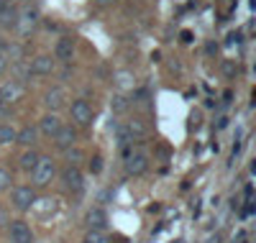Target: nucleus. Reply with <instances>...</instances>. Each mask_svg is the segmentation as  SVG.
<instances>
[{
	"label": "nucleus",
	"instance_id": "nucleus-30",
	"mask_svg": "<svg viewBox=\"0 0 256 243\" xmlns=\"http://www.w3.org/2000/svg\"><path fill=\"white\" fill-rule=\"evenodd\" d=\"M6 108H8V102L3 100V95H0V113H3V110H6Z\"/></svg>",
	"mask_w": 256,
	"mask_h": 243
},
{
	"label": "nucleus",
	"instance_id": "nucleus-27",
	"mask_svg": "<svg viewBox=\"0 0 256 243\" xmlns=\"http://www.w3.org/2000/svg\"><path fill=\"white\" fill-rule=\"evenodd\" d=\"M8 54H6V46H3V44H0V74H3L6 70H8Z\"/></svg>",
	"mask_w": 256,
	"mask_h": 243
},
{
	"label": "nucleus",
	"instance_id": "nucleus-32",
	"mask_svg": "<svg viewBox=\"0 0 256 243\" xmlns=\"http://www.w3.org/2000/svg\"><path fill=\"white\" fill-rule=\"evenodd\" d=\"M3 6H6V0H0V8H3Z\"/></svg>",
	"mask_w": 256,
	"mask_h": 243
},
{
	"label": "nucleus",
	"instance_id": "nucleus-15",
	"mask_svg": "<svg viewBox=\"0 0 256 243\" xmlns=\"http://www.w3.org/2000/svg\"><path fill=\"white\" fill-rule=\"evenodd\" d=\"M31 210L38 215V218H46V215H54L56 212V200H52V197H41V200H34Z\"/></svg>",
	"mask_w": 256,
	"mask_h": 243
},
{
	"label": "nucleus",
	"instance_id": "nucleus-18",
	"mask_svg": "<svg viewBox=\"0 0 256 243\" xmlns=\"http://www.w3.org/2000/svg\"><path fill=\"white\" fill-rule=\"evenodd\" d=\"M38 156H41V154H36L34 148H28V151H24V154H20V169H24V172H34V166H36V162H38Z\"/></svg>",
	"mask_w": 256,
	"mask_h": 243
},
{
	"label": "nucleus",
	"instance_id": "nucleus-21",
	"mask_svg": "<svg viewBox=\"0 0 256 243\" xmlns=\"http://www.w3.org/2000/svg\"><path fill=\"white\" fill-rule=\"evenodd\" d=\"M16 134H18V130H16L13 126H6V123H0V146L16 144Z\"/></svg>",
	"mask_w": 256,
	"mask_h": 243
},
{
	"label": "nucleus",
	"instance_id": "nucleus-13",
	"mask_svg": "<svg viewBox=\"0 0 256 243\" xmlns=\"http://www.w3.org/2000/svg\"><path fill=\"white\" fill-rule=\"evenodd\" d=\"M16 20H18V8L6 0V6L0 8V28H6V31L16 28Z\"/></svg>",
	"mask_w": 256,
	"mask_h": 243
},
{
	"label": "nucleus",
	"instance_id": "nucleus-28",
	"mask_svg": "<svg viewBox=\"0 0 256 243\" xmlns=\"http://www.w3.org/2000/svg\"><path fill=\"white\" fill-rule=\"evenodd\" d=\"M8 223H10V220H8V210H3V208H0V230H3Z\"/></svg>",
	"mask_w": 256,
	"mask_h": 243
},
{
	"label": "nucleus",
	"instance_id": "nucleus-17",
	"mask_svg": "<svg viewBox=\"0 0 256 243\" xmlns=\"http://www.w3.org/2000/svg\"><path fill=\"white\" fill-rule=\"evenodd\" d=\"M13 80L16 82H20V84H24V82H28L31 77H34V72H31V67H28V64L24 62V59H18V62H13Z\"/></svg>",
	"mask_w": 256,
	"mask_h": 243
},
{
	"label": "nucleus",
	"instance_id": "nucleus-14",
	"mask_svg": "<svg viewBox=\"0 0 256 243\" xmlns=\"http://www.w3.org/2000/svg\"><path fill=\"white\" fill-rule=\"evenodd\" d=\"M88 228L90 230H105L108 228V215H105L102 208H92L88 212Z\"/></svg>",
	"mask_w": 256,
	"mask_h": 243
},
{
	"label": "nucleus",
	"instance_id": "nucleus-12",
	"mask_svg": "<svg viewBox=\"0 0 256 243\" xmlns=\"http://www.w3.org/2000/svg\"><path fill=\"white\" fill-rule=\"evenodd\" d=\"M59 128H62V120H59L56 113H46L44 118H41V123H38V130H41L46 138H54V134H56Z\"/></svg>",
	"mask_w": 256,
	"mask_h": 243
},
{
	"label": "nucleus",
	"instance_id": "nucleus-7",
	"mask_svg": "<svg viewBox=\"0 0 256 243\" xmlns=\"http://www.w3.org/2000/svg\"><path fill=\"white\" fill-rule=\"evenodd\" d=\"M74 59V38L70 36H62L54 46V62H62V64H70Z\"/></svg>",
	"mask_w": 256,
	"mask_h": 243
},
{
	"label": "nucleus",
	"instance_id": "nucleus-2",
	"mask_svg": "<svg viewBox=\"0 0 256 243\" xmlns=\"http://www.w3.org/2000/svg\"><path fill=\"white\" fill-rule=\"evenodd\" d=\"M62 184H64V190L72 192V194H82V190H84V176H82L80 166H72V164L64 166V169H62Z\"/></svg>",
	"mask_w": 256,
	"mask_h": 243
},
{
	"label": "nucleus",
	"instance_id": "nucleus-19",
	"mask_svg": "<svg viewBox=\"0 0 256 243\" xmlns=\"http://www.w3.org/2000/svg\"><path fill=\"white\" fill-rule=\"evenodd\" d=\"M126 130H128V136H131L134 141H138V138H144L146 136V126L141 123V120H128V126H126Z\"/></svg>",
	"mask_w": 256,
	"mask_h": 243
},
{
	"label": "nucleus",
	"instance_id": "nucleus-4",
	"mask_svg": "<svg viewBox=\"0 0 256 243\" xmlns=\"http://www.w3.org/2000/svg\"><path fill=\"white\" fill-rule=\"evenodd\" d=\"M38 10L36 8H26V10H18V20H16V31H18V36H28L34 28H36V24H38Z\"/></svg>",
	"mask_w": 256,
	"mask_h": 243
},
{
	"label": "nucleus",
	"instance_id": "nucleus-26",
	"mask_svg": "<svg viewBox=\"0 0 256 243\" xmlns=\"http://www.w3.org/2000/svg\"><path fill=\"white\" fill-rule=\"evenodd\" d=\"M100 169H102V156H100V154H95V156L90 159V172H92V174H98Z\"/></svg>",
	"mask_w": 256,
	"mask_h": 243
},
{
	"label": "nucleus",
	"instance_id": "nucleus-20",
	"mask_svg": "<svg viewBox=\"0 0 256 243\" xmlns=\"http://www.w3.org/2000/svg\"><path fill=\"white\" fill-rule=\"evenodd\" d=\"M16 144H24V146H34L36 144V130L28 126V128H24V130H18L16 134Z\"/></svg>",
	"mask_w": 256,
	"mask_h": 243
},
{
	"label": "nucleus",
	"instance_id": "nucleus-6",
	"mask_svg": "<svg viewBox=\"0 0 256 243\" xmlns=\"http://www.w3.org/2000/svg\"><path fill=\"white\" fill-rule=\"evenodd\" d=\"M34 200H36V192H34V187H16V190H13V197H10L13 208H16V210H20V212L31 210Z\"/></svg>",
	"mask_w": 256,
	"mask_h": 243
},
{
	"label": "nucleus",
	"instance_id": "nucleus-3",
	"mask_svg": "<svg viewBox=\"0 0 256 243\" xmlns=\"http://www.w3.org/2000/svg\"><path fill=\"white\" fill-rule=\"evenodd\" d=\"M8 240L10 243H34V230L26 220H10L8 223Z\"/></svg>",
	"mask_w": 256,
	"mask_h": 243
},
{
	"label": "nucleus",
	"instance_id": "nucleus-1",
	"mask_svg": "<svg viewBox=\"0 0 256 243\" xmlns=\"http://www.w3.org/2000/svg\"><path fill=\"white\" fill-rule=\"evenodd\" d=\"M56 174V162L52 156H38L34 172H31V180H34V187H46Z\"/></svg>",
	"mask_w": 256,
	"mask_h": 243
},
{
	"label": "nucleus",
	"instance_id": "nucleus-23",
	"mask_svg": "<svg viewBox=\"0 0 256 243\" xmlns=\"http://www.w3.org/2000/svg\"><path fill=\"white\" fill-rule=\"evenodd\" d=\"M10 184H13V176H10V172H8V169H3V166H0V192H6V190H10Z\"/></svg>",
	"mask_w": 256,
	"mask_h": 243
},
{
	"label": "nucleus",
	"instance_id": "nucleus-8",
	"mask_svg": "<svg viewBox=\"0 0 256 243\" xmlns=\"http://www.w3.org/2000/svg\"><path fill=\"white\" fill-rule=\"evenodd\" d=\"M126 169H128V174H134V176H141L146 169H148V156L144 151H131L126 156Z\"/></svg>",
	"mask_w": 256,
	"mask_h": 243
},
{
	"label": "nucleus",
	"instance_id": "nucleus-25",
	"mask_svg": "<svg viewBox=\"0 0 256 243\" xmlns=\"http://www.w3.org/2000/svg\"><path fill=\"white\" fill-rule=\"evenodd\" d=\"M110 108L116 110V113H123V110L128 108V100H126L123 95H116V98H113V102H110Z\"/></svg>",
	"mask_w": 256,
	"mask_h": 243
},
{
	"label": "nucleus",
	"instance_id": "nucleus-11",
	"mask_svg": "<svg viewBox=\"0 0 256 243\" xmlns=\"http://www.w3.org/2000/svg\"><path fill=\"white\" fill-rule=\"evenodd\" d=\"M0 95H3V100L10 105V102H16L20 95H24V84L16 82V80H8V82L0 84Z\"/></svg>",
	"mask_w": 256,
	"mask_h": 243
},
{
	"label": "nucleus",
	"instance_id": "nucleus-31",
	"mask_svg": "<svg viewBox=\"0 0 256 243\" xmlns=\"http://www.w3.org/2000/svg\"><path fill=\"white\" fill-rule=\"evenodd\" d=\"M100 6H108V3H116V0H98Z\"/></svg>",
	"mask_w": 256,
	"mask_h": 243
},
{
	"label": "nucleus",
	"instance_id": "nucleus-16",
	"mask_svg": "<svg viewBox=\"0 0 256 243\" xmlns=\"http://www.w3.org/2000/svg\"><path fill=\"white\" fill-rule=\"evenodd\" d=\"M64 100H67V92H64L62 87H52V90L46 92V98H44V102H46V108L52 110V113L64 105Z\"/></svg>",
	"mask_w": 256,
	"mask_h": 243
},
{
	"label": "nucleus",
	"instance_id": "nucleus-22",
	"mask_svg": "<svg viewBox=\"0 0 256 243\" xmlns=\"http://www.w3.org/2000/svg\"><path fill=\"white\" fill-rule=\"evenodd\" d=\"M84 243H110V240H108V233L105 230H88Z\"/></svg>",
	"mask_w": 256,
	"mask_h": 243
},
{
	"label": "nucleus",
	"instance_id": "nucleus-24",
	"mask_svg": "<svg viewBox=\"0 0 256 243\" xmlns=\"http://www.w3.org/2000/svg\"><path fill=\"white\" fill-rule=\"evenodd\" d=\"M64 154H67V162H70L72 166H77V164L82 162V151H80V148H74V146H72V148H67Z\"/></svg>",
	"mask_w": 256,
	"mask_h": 243
},
{
	"label": "nucleus",
	"instance_id": "nucleus-5",
	"mask_svg": "<svg viewBox=\"0 0 256 243\" xmlns=\"http://www.w3.org/2000/svg\"><path fill=\"white\" fill-rule=\"evenodd\" d=\"M70 113H72V120L77 126H90L92 123V105L88 100H82V98L70 105Z\"/></svg>",
	"mask_w": 256,
	"mask_h": 243
},
{
	"label": "nucleus",
	"instance_id": "nucleus-29",
	"mask_svg": "<svg viewBox=\"0 0 256 243\" xmlns=\"http://www.w3.org/2000/svg\"><path fill=\"white\" fill-rule=\"evenodd\" d=\"M128 80H131V77H128L126 72H120V74H118V82H120V84H128Z\"/></svg>",
	"mask_w": 256,
	"mask_h": 243
},
{
	"label": "nucleus",
	"instance_id": "nucleus-10",
	"mask_svg": "<svg viewBox=\"0 0 256 243\" xmlns=\"http://www.w3.org/2000/svg\"><path fill=\"white\" fill-rule=\"evenodd\" d=\"M28 67H31V72H34V74H41V77H44V74H52V72H54L56 62H54L49 54H38V56L28 64Z\"/></svg>",
	"mask_w": 256,
	"mask_h": 243
},
{
	"label": "nucleus",
	"instance_id": "nucleus-9",
	"mask_svg": "<svg viewBox=\"0 0 256 243\" xmlns=\"http://www.w3.org/2000/svg\"><path fill=\"white\" fill-rule=\"evenodd\" d=\"M77 144V130L72 128V126H62L56 134H54V146L59 148V151H67V148H72Z\"/></svg>",
	"mask_w": 256,
	"mask_h": 243
}]
</instances>
